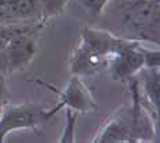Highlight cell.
Returning <instances> with one entry per match:
<instances>
[{
    "mask_svg": "<svg viewBox=\"0 0 160 143\" xmlns=\"http://www.w3.org/2000/svg\"><path fill=\"white\" fill-rule=\"evenodd\" d=\"M94 26L125 40L159 45L160 3L152 0H108Z\"/></svg>",
    "mask_w": 160,
    "mask_h": 143,
    "instance_id": "1",
    "label": "cell"
},
{
    "mask_svg": "<svg viewBox=\"0 0 160 143\" xmlns=\"http://www.w3.org/2000/svg\"><path fill=\"white\" fill-rule=\"evenodd\" d=\"M118 37L97 26H86L81 31V41L72 50L68 69L71 75L94 76L107 71L110 56Z\"/></svg>",
    "mask_w": 160,
    "mask_h": 143,
    "instance_id": "2",
    "label": "cell"
},
{
    "mask_svg": "<svg viewBox=\"0 0 160 143\" xmlns=\"http://www.w3.org/2000/svg\"><path fill=\"white\" fill-rule=\"evenodd\" d=\"M145 48L147 46L141 41L118 37L107 67L111 78L126 82L137 75V72L145 67Z\"/></svg>",
    "mask_w": 160,
    "mask_h": 143,
    "instance_id": "3",
    "label": "cell"
},
{
    "mask_svg": "<svg viewBox=\"0 0 160 143\" xmlns=\"http://www.w3.org/2000/svg\"><path fill=\"white\" fill-rule=\"evenodd\" d=\"M45 109L36 102L8 104L0 109V143H4L6 136L17 130H36L40 123L45 122Z\"/></svg>",
    "mask_w": 160,
    "mask_h": 143,
    "instance_id": "4",
    "label": "cell"
},
{
    "mask_svg": "<svg viewBox=\"0 0 160 143\" xmlns=\"http://www.w3.org/2000/svg\"><path fill=\"white\" fill-rule=\"evenodd\" d=\"M56 94L59 95V102L55 108L45 111V122L49 120L52 116H55L63 108H68L77 113H89L97 109V102L94 101L89 89L83 85L81 76L78 75H71L64 90L56 91Z\"/></svg>",
    "mask_w": 160,
    "mask_h": 143,
    "instance_id": "5",
    "label": "cell"
},
{
    "mask_svg": "<svg viewBox=\"0 0 160 143\" xmlns=\"http://www.w3.org/2000/svg\"><path fill=\"white\" fill-rule=\"evenodd\" d=\"M42 27L44 26H37L29 31L21 33L10 40L8 48H7L6 76L23 69L33 60L34 55L37 52L38 36Z\"/></svg>",
    "mask_w": 160,
    "mask_h": 143,
    "instance_id": "6",
    "label": "cell"
},
{
    "mask_svg": "<svg viewBox=\"0 0 160 143\" xmlns=\"http://www.w3.org/2000/svg\"><path fill=\"white\" fill-rule=\"evenodd\" d=\"M132 106L123 105L101 126L93 143H130Z\"/></svg>",
    "mask_w": 160,
    "mask_h": 143,
    "instance_id": "7",
    "label": "cell"
},
{
    "mask_svg": "<svg viewBox=\"0 0 160 143\" xmlns=\"http://www.w3.org/2000/svg\"><path fill=\"white\" fill-rule=\"evenodd\" d=\"M141 101L159 122L160 112V67H144L137 72Z\"/></svg>",
    "mask_w": 160,
    "mask_h": 143,
    "instance_id": "8",
    "label": "cell"
},
{
    "mask_svg": "<svg viewBox=\"0 0 160 143\" xmlns=\"http://www.w3.org/2000/svg\"><path fill=\"white\" fill-rule=\"evenodd\" d=\"M0 6H4L19 22L41 21L40 0H0Z\"/></svg>",
    "mask_w": 160,
    "mask_h": 143,
    "instance_id": "9",
    "label": "cell"
},
{
    "mask_svg": "<svg viewBox=\"0 0 160 143\" xmlns=\"http://www.w3.org/2000/svg\"><path fill=\"white\" fill-rule=\"evenodd\" d=\"M41 2V21L45 23L53 17H59L64 12L70 0H40Z\"/></svg>",
    "mask_w": 160,
    "mask_h": 143,
    "instance_id": "10",
    "label": "cell"
},
{
    "mask_svg": "<svg viewBox=\"0 0 160 143\" xmlns=\"http://www.w3.org/2000/svg\"><path fill=\"white\" fill-rule=\"evenodd\" d=\"M108 0H70L68 4H77V7H79L88 15L89 19L94 22L99 18Z\"/></svg>",
    "mask_w": 160,
    "mask_h": 143,
    "instance_id": "11",
    "label": "cell"
},
{
    "mask_svg": "<svg viewBox=\"0 0 160 143\" xmlns=\"http://www.w3.org/2000/svg\"><path fill=\"white\" fill-rule=\"evenodd\" d=\"M66 109V119H67V123H66V127L63 130V134L59 139L60 143H72L74 142V131H75V123H77V117H78V113L71 111L68 108H64Z\"/></svg>",
    "mask_w": 160,
    "mask_h": 143,
    "instance_id": "12",
    "label": "cell"
},
{
    "mask_svg": "<svg viewBox=\"0 0 160 143\" xmlns=\"http://www.w3.org/2000/svg\"><path fill=\"white\" fill-rule=\"evenodd\" d=\"M10 23H19V21L4 6H0V25H10Z\"/></svg>",
    "mask_w": 160,
    "mask_h": 143,
    "instance_id": "13",
    "label": "cell"
},
{
    "mask_svg": "<svg viewBox=\"0 0 160 143\" xmlns=\"http://www.w3.org/2000/svg\"><path fill=\"white\" fill-rule=\"evenodd\" d=\"M6 76L0 72V109L7 102V87H6Z\"/></svg>",
    "mask_w": 160,
    "mask_h": 143,
    "instance_id": "14",
    "label": "cell"
},
{
    "mask_svg": "<svg viewBox=\"0 0 160 143\" xmlns=\"http://www.w3.org/2000/svg\"><path fill=\"white\" fill-rule=\"evenodd\" d=\"M152 2H159L160 3V0H152Z\"/></svg>",
    "mask_w": 160,
    "mask_h": 143,
    "instance_id": "15",
    "label": "cell"
}]
</instances>
